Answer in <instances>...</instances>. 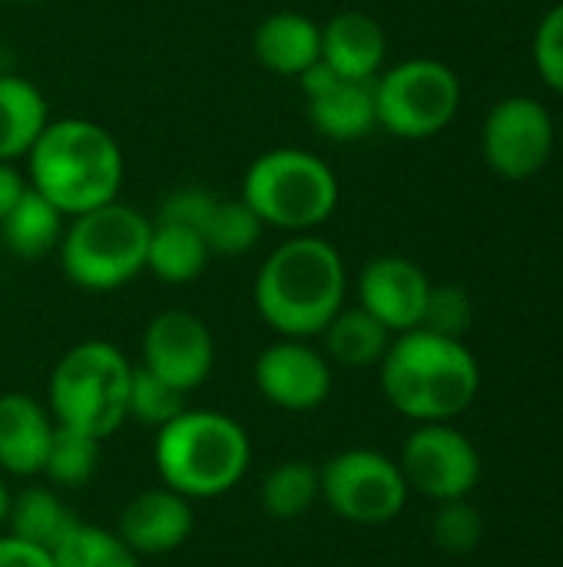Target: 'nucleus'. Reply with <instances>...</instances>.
Segmentation results:
<instances>
[{
	"label": "nucleus",
	"mask_w": 563,
	"mask_h": 567,
	"mask_svg": "<svg viewBox=\"0 0 563 567\" xmlns=\"http://www.w3.org/2000/svg\"><path fill=\"white\" fill-rule=\"evenodd\" d=\"M378 126L398 140L438 136L461 106L458 73L435 56H411L372 80Z\"/></svg>",
	"instance_id": "nucleus-8"
},
{
	"label": "nucleus",
	"mask_w": 563,
	"mask_h": 567,
	"mask_svg": "<svg viewBox=\"0 0 563 567\" xmlns=\"http://www.w3.org/2000/svg\"><path fill=\"white\" fill-rule=\"evenodd\" d=\"M322 502L348 525H388L408 505V482L395 458L372 449H345L322 468Z\"/></svg>",
	"instance_id": "nucleus-9"
},
{
	"label": "nucleus",
	"mask_w": 563,
	"mask_h": 567,
	"mask_svg": "<svg viewBox=\"0 0 563 567\" xmlns=\"http://www.w3.org/2000/svg\"><path fill=\"white\" fill-rule=\"evenodd\" d=\"M50 123L46 96L20 73L0 70V163H17L30 153Z\"/></svg>",
	"instance_id": "nucleus-20"
},
{
	"label": "nucleus",
	"mask_w": 563,
	"mask_h": 567,
	"mask_svg": "<svg viewBox=\"0 0 563 567\" xmlns=\"http://www.w3.org/2000/svg\"><path fill=\"white\" fill-rule=\"evenodd\" d=\"M27 176L13 163H0V219L17 206V199L27 193Z\"/></svg>",
	"instance_id": "nucleus-35"
},
{
	"label": "nucleus",
	"mask_w": 563,
	"mask_h": 567,
	"mask_svg": "<svg viewBox=\"0 0 563 567\" xmlns=\"http://www.w3.org/2000/svg\"><path fill=\"white\" fill-rule=\"evenodd\" d=\"M481 153L501 179H531L551 163L554 116L534 96H504L484 116Z\"/></svg>",
	"instance_id": "nucleus-10"
},
{
	"label": "nucleus",
	"mask_w": 563,
	"mask_h": 567,
	"mask_svg": "<svg viewBox=\"0 0 563 567\" xmlns=\"http://www.w3.org/2000/svg\"><path fill=\"white\" fill-rule=\"evenodd\" d=\"M192 528H196L192 502L166 485L146 488L136 498H129L116 522V535L139 558H156L183 548Z\"/></svg>",
	"instance_id": "nucleus-15"
},
{
	"label": "nucleus",
	"mask_w": 563,
	"mask_h": 567,
	"mask_svg": "<svg viewBox=\"0 0 563 567\" xmlns=\"http://www.w3.org/2000/svg\"><path fill=\"white\" fill-rule=\"evenodd\" d=\"M431 538L445 555H471L484 538V518L468 498L438 502V512L431 518Z\"/></svg>",
	"instance_id": "nucleus-30"
},
{
	"label": "nucleus",
	"mask_w": 563,
	"mask_h": 567,
	"mask_svg": "<svg viewBox=\"0 0 563 567\" xmlns=\"http://www.w3.org/2000/svg\"><path fill=\"white\" fill-rule=\"evenodd\" d=\"M471 319H475V306H471V296L461 286H451V282L435 286L431 282V292H428L425 316H421L418 329H428V332H438V336H448V339H465V332L471 329Z\"/></svg>",
	"instance_id": "nucleus-31"
},
{
	"label": "nucleus",
	"mask_w": 563,
	"mask_h": 567,
	"mask_svg": "<svg viewBox=\"0 0 563 567\" xmlns=\"http://www.w3.org/2000/svg\"><path fill=\"white\" fill-rule=\"evenodd\" d=\"M388 56L382 23L365 10H342L322 23V60L342 76L372 83Z\"/></svg>",
	"instance_id": "nucleus-16"
},
{
	"label": "nucleus",
	"mask_w": 563,
	"mask_h": 567,
	"mask_svg": "<svg viewBox=\"0 0 563 567\" xmlns=\"http://www.w3.org/2000/svg\"><path fill=\"white\" fill-rule=\"evenodd\" d=\"M153 219L119 199L66 219L56 246L63 276L83 292H113L146 272Z\"/></svg>",
	"instance_id": "nucleus-6"
},
{
	"label": "nucleus",
	"mask_w": 563,
	"mask_h": 567,
	"mask_svg": "<svg viewBox=\"0 0 563 567\" xmlns=\"http://www.w3.org/2000/svg\"><path fill=\"white\" fill-rule=\"evenodd\" d=\"M53 567H139V555L106 528L76 522L73 532L50 551Z\"/></svg>",
	"instance_id": "nucleus-28"
},
{
	"label": "nucleus",
	"mask_w": 563,
	"mask_h": 567,
	"mask_svg": "<svg viewBox=\"0 0 563 567\" xmlns=\"http://www.w3.org/2000/svg\"><path fill=\"white\" fill-rule=\"evenodd\" d=\"M256 389L285 412H312L332 395V362L309 339H282L265 346L252 365Z\"/></svg>",
	"instance_id": "nucleus-13"
},
{
	"label": "nucleus",
	"mask_w": 563,
	"mask_h": 567,
	"mask_svg": "<svg viewBox=\"0 0 563 567\" xmlns=\"http://www.w3.org/2000/svg\"><path fill=\"white\" fill-rule=\"evenodd\" d=\"M319 495H322L319 465L305 462V458L279 462L259 488V502H262L265 515H272L279 522H295V518L309 515V508L319 502Z\"/></svg>",
	"instance_id": "nucleus-25"
},
{
	"label": "nucleus",
	"mask_w": 563,
	"mask_h": 567,
	"mask_svg": "<svg viewBox=\"0 0 563 567\" xmlns=\"http://www.w3.org/2000/svg\"><path fill=\"white\" fill-rule=\"evenodd\" d=\"M133 362L103 339H86L66 349L46 389V409L56 425L80 429L93 439H110L126 419Z\"/></svg>",
	"instance_id": "nucleus-7"
},
{
	"label": "nucleus",
	"mask_w": 563,
	"mask_h": 567,
	"mask_svg": "<svg viewBox=\"0 0 563 567\" xmlns=\"http://www.w3.org/2000/svg\"><path fill=\"white\" fill-rule=\"evenodd\" d=\"M534 66L541 80L563 96V0L554 3L534 33Z\"/></svg>",
	"instance_id": "nucleus-32"
},
{
	"label": "nucleus",
	"mask_w": 563,
	"mask_h": 567,
	"mask_svg": "<svg viewBox=\"0 0 563 567\" xmlns=\"http://www.w3.org/2000/svg\"><path fill=\"white\" fill-rule=\"evenodd\" d=\"M186 392L169 385L166 379L153 375L143 365H133L129 375V399H126V419L146 425V429H163L173 422L179 412H186Z\"/></svg>",
	"instance_id": "nucleus-29"
},
{
	"label": "nucleus",
	"mask_w": 563,
	"mask_h": 567,
	"mask_svg": "<svg viewBox=\"0 0 563 567\" xmlns=\"http://www.w3.org/2000/svg\"><path fill=\"white\" fill-rule=\"evenodd\" d=\"M53 415L46 405L23 392L0 395V472L30 478L43 472V458L53 439Z\"/></svg>",
	"instance_id": "nucleus-17"
},
{
	"label": "nucleus",
	"mask_w": 563,
	"mask_h": 567,
	"mask_svg": "<svg viewBox=\"0 0 563 567\" xmlns=\"http://www.w3.org/2000/svg\"><path fill=\"white\" fill-rule=\"evenodd\" d=\"M219 196L206 186H176L159 199L156 219L159 223H179V226H192L196 233H202L206 219L212 216Z\"/></svg>",
	"instance_id": "nucleus-33"
},
{
	"label": "nucleus",
	"mask_w": 563,
	"mask_h": 567,
	"mask_svg": "<svg viewBox=\"0 0 563 567\" xmlns=\"http://www.w3.org/2000/svg\"><path fill=\"white\" fill-rule=\"evenodd\" d=\"M398 468L408 482V492H418L431 502H455L475 492L481 478V455L475 442L451 422H431L408 435Z\"/></svg>",
	"instance_id": "nucleus-11"
},
{
	"label": "nucleus",
	"mask_w": 563,
	"mask_h": 567,
	"mask_svg": "<svg viewBox=\"0 0 563 567\" xmlns=\"http://www.w3.org/2000/svg\"><path fill=\"white\" fill-rule=\"evenodd\" d=\"M431 279L405 256H375L358 272V306L372 312L392 336L421 326Z\"/></svg>",
	"instance_id": "nucleus-14"
},
{
	"label": "nucleus",
	"mask_w": 563,
	"mask_h": 567,
	"mask_svg": "<svg viewBox=\"0 0 563 567\" xmlns=\"http://www.w3.org/2000/svg\"><path fill=\"white\" fill-rule=\"evenodd\" d=\"M309 106V123L319 136L332 143H358L378 130V113H375V90L372 83L358 80H338L332 90L322 96L305 100Z\"/></svg>",
	"instance_id": "nucleus-19"
},
{
	"label": "nucleus",
	"mask_w": 563,
	"mask_h": 567,
	"mask_svg": "<svg viewBox=\"0 0 563 567\" xmlns=\"http://www.w3.org/2000/svg\"><path fill=\"white\" fill-rule=\"evenodd\" d=\"M252 53L262 70L295 80L322 56V23L299 10H275L259 20Z\"/></svg>",
	"instance_id": "nucleus-18"
},
{
	"label": "nucleus",
	"mask_w": 563,
	"mask_h": 567,
	"mask_svg": "<svg viewBox=\"0 0 563 567\" xmlns=\"http://www.w3.org/2000/svg\"><path fill=\"white\" fill-rule=\"evenodd\" d=\"M262 236H265V223L249 209V203L242 196H236V199L219 196L212 216L202 226V239H206L209 252L222 256V259L252 252L262 243Z\"/></svg>",
	"instance_id": "nucleus-27"
},
{
	"label": "nucleus",
	"mask_w": 563,
	"mask_h": 567,
	"mask_svg": "<svg viewBox=\"0 0 563 567\" xmlns=\"http://www.w3.org/2000/svg\"><path fill=\"white\" fill-rule=\"evenodd\" d=\"M153 462L166 488L189 502L232 492L252 465L249 432L226 412L186 409L156 429Z\"/></svg>",
	"instance_id": "nucleus-4"
},
{
	"label": "nucleus",
	"mask_w": 563,
	"mask_h": 567,
	"mask_svg": "<svg viewBox=\"0 0 563 567\" xmlns=\"http://www.w3.org/2000/svg\"><path fill=\"white\" fill-rule=\"evenodd\" d=\"M322 336V352L329 362L345 365V369H372L385 359L392 346V332L362 306H342L332 322L319 332Z\"/></svg>",
	"instance_id": "nucleus-21"
},
{
	"label": "nucleus",
	"mask_w": 563,
	"mask_h": 567,
	"mask_svg": "<svg viewBox=\"0 0 563 567\" xmlns=\"http://www.w3.org/2000/svg\"><path fill=\"white\" fill-rule=\"evenodd\" d=\"M0 567H53V555L13 535H0Z\"/></svg>",
	"instance_id": "nucleus-34"
},
{
	"label": "nucleus",
	"mask_w": 563,
	"mask_h": 567,
	"mask_svg": "<svg viewBox=\"0 0 563 567\" xmlns=\"http://www.w3.org/2000/svg\"><path fill=\"white\" fill-rule=\"evenodd\" d=\"M80 518L63 502V495L53 485H30L13 495L10 515H7V535L30 542L43 551H53L76 525Z\"/></svg>",
	"instance_id": "nucleus-22"
},
{
	"label": "nucleus",
	"mask_w": 563,
	"mask_h": 567,
	"mask_svg": "<svg viewBox=\"0 0 563 567\" xmlns=\"http://www.w3.org/2000/svg\"><path fill=\"white\" fill-rule=\"evenodd\" d=\"M143 369L166 379L179 392H196L216 365V339L189 309H166L143 332Z\"/></svg>",
	"instance_id": "nucleus-12"
},
{
	"label": "nucleus",
	"mask_w": 563,
	"mask_h": 567,
	"mask_svg": "<svg viewBox=\"0 0 563 567\" xmlns=\"http://www.w3.org/2000/svg\"><path fill=\"white\" fill-rule=\"evenodd\" d=\"M10 502H13V492L7 488V482L0 478V528L7 525V515H10Z\"/></svg>",
	"instance_id": "nucleus-36"
},
{
	"label": "nucleus",
	"mask_w": 563,
	"mask_h": 567,
	"mask_svg": "<svg viewBox=\"0 0 563 567\" xmlns=\"http://www.w3.org/2000/svg\"><path fill=\"white\" fill-rule=\"evenodd\" d=\"M249 209L279 233H315L338 206V176L312 150L275 146L259 153L242 173V193Z\"/></svg>",
	"instance_id": "nucleus-5"
},
{
	"label": "nucleus",
	"mask_w": 563,
	"mask_h": 567,
	"mask_svg": "<svg viewBox=\"0 0 563 567\" xmlns=\"http://www.w3.org/2000/svg\"><path fill=\"white\" fill-rule=\"evenodd\" d=\"M10 3H30V0H10Z\"/></svg>",
	"instance_id": "nucleus-37"
},
{
	"label": "nucleus",
	"mask_w": 563,
	"mask_h": 567,
	"mask_svg": "<svg viewBox=\"0 0 563 567\" xmlns=\"http://www.w3.org/2000/svg\"><path fill=\"white\" fill-rule=\"evenodd\" d=\"M378 375L388 405L418 425L458 419L481 389V369L465 339L428 329L398 332L378 362Z\"/></svg>",
	"instance_id": "nucleus-2"
},
{
	"label": "nucleus",
	"mask_w": 563,
	"mask_h": 567,
	"mask_svg": "<svg viewBox=\"0 0 563 567\" xmlns=\"http://www.w3.org/2000/svg\"><path fill=\"white\" fill-rule=\"evenodd\" d=\"M27 183L66 219L119 199L126 159L116 136L83 116H60L30 146Z\"/></svg>",
	"instance_id": "nucleus-3"
},
{
	"label": "nucleus",
	"mask_w": 563,
	"mask_h": 567,
	"mask_svg": "<svg viewBox=\"0 0 563 567\" xmlns=\"http://www.w3.org/2000/svg\"><path fill=\"white\" fill-rule=\"evenodd\" d=\"M348 269L335 243L319 233L282 239L259 266L252 302L259 319L282 339H315L345 306Z\"/></svg>",
	"instance_id": "nucleus-1"
},
{
	"label": "nucleus",
	"mask_w": 563,
	"mask_h": 567,
	"mask_svg": "<svg viewBox=\"0 0 563 567\" xmlns=\"http://www.w3.org/2000/svg\"><path fill=\"white\" fill-rule=\"evenodd\" d=\"M100 445L103 439H93L70 425H56L40 475H46L53 488H83L100 468Z\"/></svg>",
	"instance_id": "nucleus-26"
},
{
	"label": "nucleus",
	"mask_w": 563,
	"mask_h": 567,
	"mask_svg": "<svg viewBox=\"0 0 563 567\" xmlns=\"http://www.w3.org/2000/svg\"><path fill=\"white\" fill-rule=\"evenodd\" d=\"M63 229H66V216L37 189L27 186L17 206L0 219V243L17 259H43L56 252Z\"/></svg>",
	"instance_id": "nucleus-23"
},
{
	"label": "nucleus",
	"mask_w": 563,
	"mask_h": 567,
	"mask_svg": "<svg viewBox=\"0 0 563 567\" xmlns=\"http://www.w3.org/2000/svg\"><path fill=\"white\" fill-rule=\"evenodd\" d=\"M209 259H212V252H209L202 233H196L192 226L153 219L149 246H146V272H153L159 282H166V286L196 282L206 272Z\"/></svg>",
	"instance_id": "nucleus-24"
}]
</instances>
